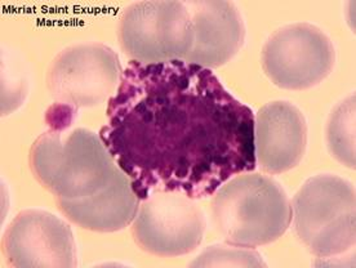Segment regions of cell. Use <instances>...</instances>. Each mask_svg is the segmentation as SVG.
<instances>
[{
	"label": "cell",
	"mask_w": 356,
	"mask_h": 268,
	"mask_svg": "<svg viewBox=\"0 0 356 268\" xmlns=\"http://www.w3.org/2000/svg\"><path fill=\"white\" fill-rule=\"evenodd\" d=\"M106 115L99 137L140 200L154 192L202 200L257 167L253 111L194 63L131 61Z\"/></svg>",
	"instance_id": "cell-1"
},
{
	"label": "cell",
	"mask_w": 356,
	"mask_h": 268,
	"mask_svg": "<svg viewBox=\"0 0 356 268\" xmlns=\"http://www.w3.org/2000/svg\"><path fill=\"white\" fill-rule=\"evenodd\" d=\"M76 112L54 105L47 110L48 129L33 143L29 155L36 181L56 199H81L106 187L119 165L99 135L74 128Z\"/></svg>",
	"instance_id": "cell-2"
},
{
	"label": "cell",
	"mask_w": 356,
	"mask_h": 268,
	"mask_svg": "<svg viewBox=\"0 0 356 268\" xmlns=\"http://www.w3.org/2000/svg\"><path fill=\"white\" fill-rule=\"evenodd\" d=\"M212 196L214 230L230 244L250 248L271 244L292 222V204L284 188L265 174H236Z\"/></svg>",
	"instance_id": "cell-3"
},
{
	"label": "cell",
	"mask_w": 356,
	"mask_h": 268,
	"mask_svg": "<svg viewBox=\"0 0 356 268\" xmlns=\"http://www.w3.org/2000/svg\"><path fill=\"white\" fill-rule=\"evenodd\" d=\"M291 204L296 236L312 256L332 260L355 249V187L348 179L314 176Z\"/></svg>",
	"instance_id": "cell-4"
},
{
	"label": "cell",
	"mask_w": 356,
	"mask_h": 268,
	"mask_svg": "<svg viewBox=\"0 0 356 268\" xmlns=\"http://www.w3.org/2000/svg\"><path fill=\"white\" fill-rule=\"evenodd\" d=\"M119 44L132 61L163 63L185 60L194 44L186 1H140L123 10Z\"/></svg>",
	"instance_id": "cell-5"
},
{
	"label": "cell",
	"mask_w": 356,
	"mask_h": 268,
	"mask_svg": "<svg viewBox=\"0 0 356 268\" xmlns=\"http://www.w3.org/2000/svg\"><path fill=\"white\" fill-rule=\"evenodd\" d=\"M123 70L119 56L107 45H70L49 65L47 88L54 103L76 111L95 108L115 94Z\"/></svg>",
	"instance_id": "cell-6"
},
{
	"label": "cell",
	"mask_w": 356,
	"mask_h": 268,
	"mask_svg": "<svg viewBox=\"0 0 356 268\" xmlns=\"http://www.w3.org/2000/svg\"><path fill=\"white\" fill-rule=\"evenodd\" d=\"M334 62L332 40L319 27L307 22L277 28L261 53L267 78L282 90H310L330 75Z\"/></svg>",
	"instance_id": "cell-7"
},
{
	"label": "cell",
	"mask_w": 356,
	"mask_h": 268,
	"mask_svg": "<svg viewBox=\"0 0 356 268\" xmlns=\"http://www.w3.org/2000/svg\"><path fill=\"white\" fill-rule=\"evenodd\" d=\"M203 210L181 192H154L141 200L131 233L143 251L156 257H179L195 251L205 233Z\"/></svg>",
	"instance_id": "cell-8"
},
{
	"label": "cell",
	"mask_w": 356,
	"mask_h": 268,
	"mask_svg": "<svg viewBox=\"0 0 356 268\" xmlns=\"http://www.w3.org/2000/svg\"><path fill=\"white\" fill-rule=\"evenodd\" d=\"M3 251L10 267L78 266L72 227L40 209L22 210L13 218L3 236Z\"/></svg>",
	"instance_id": "cell-9"
},
{
	"label": "cell",
	"mask_w": 356,
	"mask_h": 268,
	"mask_svg": "<svg viewBox=\"0 0 356 268\" xmlns=\"http://www.w3.org/2000/svg\"><path fill=\"white\" fill-rule=\"evenodd\" d=\"M307 146L302 111L288 101H273L254 115L256 165L274 176L296 168Z\"/></svg>",
	"instance_id": "cell-10"
},
{
	"label": "cell",
	"mask_w": 356,
	"mask_h": 268,
	"mask_svg": "<svg viewBox=\"0 0 356 268\" xmlns=\"http://www.w3.org/2000/svg\"><path fill=\"white\" fill-rule=\"evenodd\" d=\"M194 28V44L184 61L218 69L239 53L245 40L241 10L225 0L186 1Z\"/></svg>",
	"instance_id": "cell-11"
},
{
	"label": "cell",
	"mask_w": 356,
	"mask_h": 268,
	"mask_svg": "<svg viewBox=\"0 0 356 268\" xmlns=\"http://www.w3.org/2000/svg\"><path fill=\"white\" fill-rule=\"evenodd\" d=\"M70 222L93 233H116L131 226L141 204L124 170H116L106 187L90 196L56 199Z\"/></svg>",
	"instance_id": "cell-12"
},
{
	"label": "cell",
	"mask_w": 356,
	"mask_h": 268,
	"mask_svg": "<svg viewBox=\"0 0 356 268\" xmlns=\"http://www.w3.org/2000/svg\"><path fill=\"white\" fill-rule=\"evenodd\" d=\"M327 146L336 160L355 169V93L332 110L327 124Z\"/></svg>",
	"instance_id": "cell-13"
},
{
	"label": "cell",
	"mask_w": 356,
	"mask_h": 268,
	"mask_svg": "<svg viewBox=\"0 0 356 268\" xmlns=\"http://www.w3.org/2000/svg\"><path fill=\"white\" fill-rule=\"evenodd\" d=\"M190 267H266V263L253 248L225 242L205 248Z\"/></svg>",
	"instance_id": "cell-14"
}]
</instances>
